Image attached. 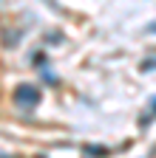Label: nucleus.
Wrapping results in <instances>:
<instances>
[{
    "mask_svg": "<svg viewBox=\"0 0 156 158\" xmlns=\"http://www.w3.org/2000/svg\"><path fill=\"white\" fill-rule=\"evenodd\" d=\"M14 96H17V102H20V105H34L37 99H40V93H37L34 88H29V85H23V88L17 90Z\"/></svg>",
    "mask_w": 156,
    "mask_h": 158,
    "instance_id": "f257e3e1",
    "label": "nucleus"
}]
</instances>
